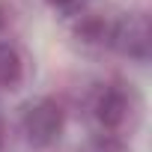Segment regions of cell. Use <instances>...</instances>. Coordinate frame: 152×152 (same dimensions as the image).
Returning <instances> with one entry per match:
<instances>
[{"label":"cell","mask_w":152,"mask_h":152,"mask_svg":"<svg viewBox=\"0 0 152 152\" xmlns=\"http://www.w3.org/2000/svg\"><path fill=\"white\" fill-rule=\"evenodd\" d=\"M63 125H66V116L54 99H36L21 113V131H24L27 143L36 149L54 146L63 134Z\"/></svg>","instance_id":"6da1fadb"},{"label":"cell","mask_w":152,"mask_h":152,"mask_svg":"<svg viewBox=\"0 0 152 152\" xmlns=\"http://www.w3.org/2000/svg\"><path fill=\"white\" fill-rule=\"evenodd\" d=\"M81 152H128V146L122 143V137H116L113 131H104V134H96L84 143Z\"/></svg>","instance_id":"8992f818"},{"label":"cell","mask_w":152,"mask_h":152,"mask_svg":"<svg viewBox=\"0 0 152 152\" xmlns=\"http://www.w3.org/2000/svg\"><path fill=\"white\" fill-rule=\"evenodd\" d=\"M93 110H96V119H99V125H102L104 131H116V128L125 122V116H128V96H125V90H119V87H104V90L96 96Z\"/></svg>","instance_id":"3957f363"},{"label":"cell","mask_w":152,"mask_h":152,"mask_svg":"<svg viewBox=\"0 0 152 152\" xmlns=\"http://www.w3.org/2000/svg\"><path fill=\"white\" fill-rule=\"evenodd\" d=\"M24 75V60L15 45L0 42V90H12Z\"/></svg>","instance_id":"277c9868"},{"label":"cell","mask_w":152,"mask_h":152,"mask_svg":"<svg viewBox=\"0 0 152 152\" xmlns=\"http://www.w3.org/2000/svg\"><path fill=\"white\" fill-rule=\"evenodd\" d=\"M0 143H3V119H0Z\"/></svg>","instance_id":"ba28073f"},{"label":"cell","mask_w":152,"mask_h":152,"mask_svg":"<svg viewBox=\"0 0 152 152\" xmlns=\"http://www.w3.org/2000/svg\"><path fill=\"white\" fill-rule=\"evenodd\" d=\"M122 57L146 63L149 60V48H152V33H149V18L143 12H131L122 15L116 21H110V42Z\"/></svg>","instance_id":"7a4b0ae2"},{"label":"cell","mask_w":152,"mask_h":152,"mask_svg":"<svg viewBox=\"0 0 152 152\" xmlns=\"http://www.w3.org/2000/svg\"><path fill=\"white\" fill-rule=\"evenodd\" d=\"M51 6H57V9H69V6H78L81 0H48Z\"/></svg>","instance_id":"52a82bcc"},{"label":"cell","mask_w":152,"mask_h":152,"mask_svg":"<svg viewBox=\"0 0 152 152\" xmlns=\"http://www.w3.org/2000/svg\"><path fill=\"white\" fill-rule=\"evenodd\" d=\"M78 39L90 45H107L110 42V21L102 15H84L78 24Z\"/></svg>","instance_id":"5b68a950"}]
</instances>
